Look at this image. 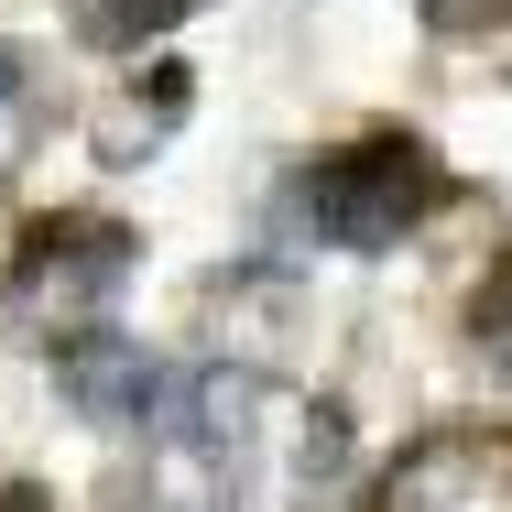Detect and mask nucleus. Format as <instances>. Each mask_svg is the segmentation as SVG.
Listing matches in <instances>:
<instances>
[{
  "instance_id": "1",
  "label": "nucleus",
  "mask_w": 512,
  "mask_h": 512,
  "mask_svg": "<svg viewBox=\"0 0 512 512\" xmlns=\"http://www.w3.org/2000/svg\"><path fill=\"white\" fill-rule=\"evenodd\" d=\"M295 207L316 218V240H338V251H393L414 218L436 207V153L425 142H360V153H338V164H316Z\"/></svg>"
},
{
  "instance_id": "2",
  "label": "nucleus",
  "mask_w": 512,
  "mask_h": 512,
  "mask_svg": "<svg viewBox=\"0 0 512 512\" xmlns=\"http://www.w3.org/2000/svg\"><path fill=\"white\" fill-rule=\"evenodd\" d=\"M120 284H131V229H109V218H44V229L22 240V262H11L0 316L33 327V338H55V327L77 338Z\"/></svg>"
},
{
  "instance_id": "3",
  "label": "nucleus",
  "mask_w": 512,
  "mask_h": 512,
  "mask_svg": "<svg viewBox=\"0 0 512 512\" xmlns=\"http://www.w3.org/2000/svg\"><path fill=\"white\" fill-rule=\"evenodd\" d=\"M55 393L88 414V425H142V404H153V360H142V338L77 327V338L55 349Z\"/></svg>"
},
{
  "instance_id": "4",
  "label": "nucleus",
  "mask_w": 512,
  "mask_h": 512,
  "mask_svg": "<svg viewBox=\"0 0 512 512\" xmlns=\"http://www.w3.org/2000/svg\"><path fill=\"white\" fill-rule=\"evenodd\" d=\"M502 502V469L469 447V436H436V447H414L404 480H393V512H491Z\"/></svg>"
},
{
  "instance_id": "5",
  "label": "nucleus",
  "mask_w": 512,
  "mask_h": 512,
  "mask_svg": "<svg viewBox=\"0 0 512 512\" xmlns=\"http://www.w3.org/2000/svg\"><path fill=\"white\" fill-rule=\"evenodd\" d=\"M469 316H480V349H502V371H512V262L480 284V306H469Z\"/></svg>"
},
{
  "instance_id": "6",
  "label": "nucleus",
  "mask_w": 512,
  "mask_h": 512,
  "mask_svg": "<svg viewBox=\"0 0 512 512\" xmlns=\"http://www.w3.org/2000/svg\"><path fill=\"white\" fill-rule=\"evenodd\" d=\"M414 11H425L436 33H480V22H491V11H512V0H414Z\"/></svg>"
},
{
  "instance_id": "7",
  "label": "nucleus",
  "mask_w": 512,
  "mask_h": 512,
  "mask_svg": "<svg viewBox=\"0 0 512 512\" xmlns=\"http://www.w3.org/2000/svg\"><path fill=\"white\" fill-rule=\"evenodd\" d=\"M197 0H120V33H164V22H186Z\"/></svg>"
},
{
  "instance_id": "8",
  "label": "nucleus",
  "mask_w": 512,
  "mask_h": 512,
  "mask_svg": "<svg viewBox=\"0 0 512 512\" xmlns=\"http://www.w3.org/2000/svg\"><path fill=\"white\" fill-rule=\"evenodd\" d=\"M0 99H11V66H0ZM0 175H11V109H0Z\"/></svg>"
},
{
  "instance_id": "9",
  "label": "nucleus",
  "mask_w": 512,
  "mask_h": 512,
  "mask_svg": "<svg viewBox=\"0 0 512 512\" xmlns=\"http://www.w3.org/2000/svg\"><path fill=\"white\" fill-rule=\"evenodd\" d=\"M0 512H55V502H44V491H0Z\"/></svg>"
}]
</instances>
